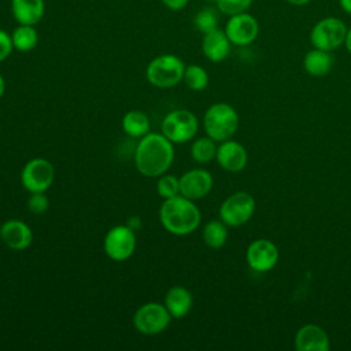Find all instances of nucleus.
I'll use <instances>...</instances> for the list:
<instances>
[{"instance_id":"f257e3e1","label":"nucleus","mask_w":351,"mask_h":351,"mask_svg":"<svg viewBox=\"0 0 351 351\" xmlns=\"http://www.w3.org/2000/svg\"><path fill=\"white\" fill-rule=\"evenodd\" d=\"M174 160V145L163 133L149 132L140 138L134 152V166L145 177H160Z\"/></svg>"},{"instance_id":"f03ea898","label":"nucleus","mask_w":351,"mask_h":351,"mask_svg":"<svg viewBox=\"0 0 351 351\" xmlns=\"http://www.w3.org/2000/svg\"><path fill=\"white\" fill-rule=\"evenodd\" d=\"M159 221L169 233L186 236L199 228L202 215L193 200L178 195L163 200L159 208Z\"/></svg>"},{"instance_id":"7ed1b4c3","label":"nucleus","mask_w":351,"mask_h":351,"mask_svg":"<svg viewBox=\"0 0 351 351\" xmlns=\"http://www.w3.org/2000/svg\"><path fill=\"white\" fill-rule=\"evenodd\" d=\"M203 128L208 137L217 143L229 140L239 128V114L228 103L211 104L203 117Z\"/></svg>"},{"instance_id":"20e7f679","label":"nucleus","mask_w":351,"mask_h":351,"mask_svg":"<svg viewBox=\"0 0 351 351\" xmlns=\"http://www.w3.org/2000/svg\"><path fill=\"white\" fill-rule=\"evenodd\" d=\"M185 64L184 62L171 53H165L154 58L147 69V81L156 88H173L182 81Z\"/></svg>"},{"instance_id":"39448f33","label":"nucleus","mask_w":351,"mask_h":351,"mask_svg":"<svg viewBox=\"0 0 351 351\" xmlns=\"http://www.w3.org/2000/svg\"><path fill=\"white\" fill-rule=\"evenodd\" d=\"M348 26L337 16H324L317 21L310 30L313 48L333 52L346 43Z\"/></svg>"},{"instance_id":"423d86ee","label":"nucleus","mask_w":351,"mask_h":351,"mask_svg":"<svg viewBox=\"0 0 351 351\" xmlns=\"http://www.w3.org/2000/svg\"><path fill=\"white\" fill-rule=\"evenodd\" d=\"M199 129L196 115L185 108L173 110L162 121V133L173 143L182 144L192 140Z\"/></svg>"},{"instance_id":"0eeeda50","label":"nucleus","mask_w":351,"mask_h":351,"mask_svg":"<svg viewBox=\"0 0 351 351\" xmlns=\"http://www.w3.org/2000/svg\"><path fill=\"white\" fill-rule=\"evenodd\" d=\"M171 315L166 306L158 302L141 304L133 314V326L137 332L152 336L163 332L171 322Z\"/></svg>"},{"instance_id":"6e6552de","label":"nucleus","mask_w":351,"mask_h":351,"mask_svg":"<svg viewBox=\"0 0 351 351\" xmlns=\"http://www.w3.org/2000/svg\"><path fill=\"white\" fill-rule=\"evenodd\" d=\"M255 213V199L248 192H236L228 196L219 207V219L228 226H241Z\"/></svg>"},{"instance_id":"1a4fd4ad","label":"nucleus","mask_w":351,"mask_h":351,"mask_svg":"<svg viewBox=\"0 0 351 351\" xmlns=\"http://www.w3.org/2000/svg\"><path fill=\"white\" fill-rule=\"evenodd\" d=\"M136 244V230L129 225H117L106 233L103 248L110 259L122 262L133 255Z\"/></svg>"},{"instance_id":"9d476101","label":"nucleus","mask_w":351,"mask_h":351,"mask_svg":"<svg viewBox=\"0 0 351 351\" xmlns=\"http://www.w3.org/2000/svg\"><path fill=\"white\" fill-rule=\"evenodd\" d=\"M55 178V169L52 163L44 158H34L25 163L21 171L22 186L33 192H45L51 188Z\"/></svg>"},{"instance_id":"9b49d317","label":"nucleus","mask_w":351,"mask_h":351,"mask_svg":"<svg viewBox=\"0 0 351 351\" xmlns=\"http://www.w3.org/2000/svg\"><path fill=\"white\" fill-rule=\"evenodd\" d=\"M233 45L244 47L252 44L259 34V22L248 11L229 16L223 30Z\"/></svg>"},{"instance_id":"f8f14e48","label":"nucleus","mask_w":351,"mask_h":351,"mask_svg":"<svg viewBox=\"0 0 351 351\" xmlns=\"http://www.w3.org/2000/svg\"><path fill=\"white\" fill-rule=\"evenodd\" d=\"M245 261L254 271H269L277 265L278 248L273 241L267 239L254 240L247 247Z\"/></svg>"},{"instance_id":"ddd939ff","label":"nucleus","mask_w":351,"mask_h":351,"mask_svg":"<svg viewBox=\"0 0 351 351\" xmlns=\"http://www.w3.org/2000/svg\"><path fill=\"white\" fill-rule=\"evenodd\" d=\"M214 180L210 171L206 169H191L180 177V195L199 200L210 193Z\"/></svg>"},{"instance_id":"4468645a","label":"nucleus","mask_w":351,"mask_h":351,"mask_svg":"<svg viewBox=\"0 0 351 351\" xmlns=\"http://www.w3.org/2000/svg\"><path fill=\"white\" fill-rule=\"evenodd\" d=\"M215 159L223 170L230 173H237L247 166L248 154L240 143L229 138L222 141L217 147Z\"/></svg>"},{"instance_id":"2eb2a0df","label":"nucleus","mask_w":351,"mask_h":351,"mask_svg":"<svg viewBox=\"0 0 351 351\" xmlns=\"http://www.w3.org/2000/svg\"><path fill=\"white\" fill-rule=\"evenodd\" d=\"M1 241L11 250H26L33 241V232L30 226L21 219H8L1 225Z\"/></svg>"},{"instance_id":"dca6fc26","label":"nucleus","mask_w":351,"mask_h":351,"mask_svg":"<svg viewBox=\"0 0 351 351\" xmlns=\"http://www.w3.org/2000/svg\"><path fill=\"white\" fill-rule=\"evenodd\" d=\"M329 347L328 333L315 324L300 326L295 335V348L298 351H328Z\"/></svg>"},{"instance_id":"f3484780","label":"nucleus","mask_w":351,"mask_h":351,"mask_svg":"<svg viewBox=\"0 0 351 351\" xmlns=\"http://www.w3.org/2000/svg\"><path fill=\"white\" fill-rule=\"evenodd\" d=\"M230 45L232 43L229 41L226 33L221 29H215L203 34L202 51L204 56L214 63H219L228 58Z\"/></svg>"},{"instance_id":"a211bd4d","label":"nucleus","mask_w":351,"mask_h":351,"mask_svg":"<svg viewBox=\"0 0 351 351\" xmlns=\"http://www.w3.org/2000/svg\"><path fill=\"white\" fill-rule=\"evenodd\" d=\"M163 304L166 306L167 311L173 318L181 319L191 311L193 298L192 293L185 287L174 285L166 292Z\"/></svg>"},{"instance_id":"6ab92c4d","label":"nucleus","mask_w":351,"mask_h":351,"mask_svg":"<svg viewBox=\"0 0 351 351\" xmlns=\"http://www.w3.org/2000/svg\"><path fill=\"white\" fill-rule=\"evenodd\" d=\"M11 11L14 19L19 25L38 23L44 15V0H11Z\"/></svg>"},{"instance_id":"aec40b11","label":"nucleus","mask_w":351,"mask_h":351,"mask_svg":"<svg viewBox=\"0 0 351 351\" xmlns=\"http://www.w3.org/2000/svg\"><path fill=\"white\" fill-rule=\"evenodd\" d=\"M335 59L332 52L313 48L306 52L303 58V69L311 77H324L333 67Z\"/></svg>"},{"instance_id":"412c9836","label":"nucleus","mask_w":351,"mask_h":351,"mask_svg":"<svg viewBox=\"0 0 351 351\" xmlns=\"http://www.w3.org/2000/svg\"><path fill=\"white\" fill-rule=\"evenodd\" d=\"M122 130L134 138H141L149 133L151 123L145 112L140 110H130L122 117Z\"/></svg>"},{"instance_id":"4be33fe9","label":"nucleus","mask_w":351,"mask_h":351,"mask_svg":"<svg viewBox=\"0 0 351 351\" xmlns=\"http://www.w3.org/2000/svg\"><path fill=\"white\" fill-rule=\"evenodd\" d=\"M203 241L210 248H221L228 240V225L221 219L208 221L202 232Z\"/></svg>"},{"instance_id":"5701e85b","label":"nucleus","mask_w":351,"mask_h":351,"mask_svg":"<svg viewBox=\"0 0 351 351\" xmlns=\"http://www.w3.org/2000/svg\"><path fill=\"white\" fill-rule=\"evenodd\" d=\"M14 49L21 52H29L36 48L38 43V33L32 25H19L11 33Z\"/></svg>"},{"instance_id":"b1692460","label":"nucleus","mask_w":351,"mask_h":351,"mask_svg":"<svg viewBox=\"0 0 351 351\" xmlns=\"http://www.w3.org/2000/svg\"><path fill=\"white\" fill-rule=\"evenodd\" d=\"M217 141L211 137H199L192 143L191 147V156L197 163H208L217 155Z\"/></svg>"},{"instance_id":"393cba45","label":"nucleus","mask_w":351,"mask_h":351,"mask_svg":"<svg viewBox=\"0 0 351 351\" xmlns=\"http://www.w3.org/2000/svg\"><path fill=\"white\" fill-rule=\"evenodd\" d=\"M182 81L191 90L200 92L208 85V74L199 64H188L185 66Z\"/></svg>"},{"instance_id":"a878e982","label":"nucleus","mask_w":351,"mask_h":351,"mask_svg":"<svg viewBox=\"0 0 351 351\" xmlns=\"http://www.w3.org/2000/svg\"><path fill=\"white\" fill-rule=\"evenodd\" d=\"M195 26L203 34L218 29V12L211 7L202 8L195 15Z\"/></svg>"},{"instance_id":"bb28decb","label":"nucleus","mask_w":351,"mask_h":351,"mask_svg":"<svg viewBox=\"0 0 351 351\" xmlns=\"http://www.w3.org/2000/svg\"><path fill=\"white\" fill-rule=\"evenodd\" d=\"M156 192L160 197L170 199L180 195V178L173 174H162L156 182Z\"/></svg>"},{"instance_id":"cd10ccee","label":"nucleus","mask_w":351,"mask_h":351,"mask_svg":"<svg viewBox=\"0 0 351 351\" xmlns=\"http://www.w3.org/2000/svg\"><path fill=\"white\" fill-rule=\"evenodd\" d=\"M252 3L254 0H215L217 10L228 16L248 11Z\"/></svg>"},{"instance_id":"c85d7f7f","label":"nucleus","mask_w":351,"mask_h":351,"mask_svg":"<svg viewBox=\"0 0 351 351\" xmlns=\"http://www.w3.org/2000/svg\"><path fill=\"white\" fill-rule=\"evenodd\" d=\"M26 204H27L29 211H32L33 214H43L48 210L49 200H48L45 192H33V193H30Z\"/></svg>"},{"instance_id":"c756f323","label":"nucleus","mask_w":351,"mask_h":351,"mask_svg":"<svg viewBox=\"0 0 351 351\" xmlns=\"http://www.w3.org/2000/svg\"><path fill=\"white\" fill-rule=\"evenodd\" d=\"M12 49H14V45H12L11 34L0 29V62L5 60L12 52Z\"/></svg>"},{"instance_id":"7c9ffc66","label":"nucleus","mask_w":351,"mask_h":351,"mask_svg":"<svg viewBox=\"0 0 351 351\" xmlns=\"http://www.w3.org/2000/svg\"><path fill=\"white\" fill-rule=\"evenodd\" d=\"M189 0H162V3L170 8V10H174V11H178V10H182L186 4H188Z\"/></svg>"},{"instance_id":"2f4dec72","label":"nucleus","mask_w":351,"mask_h":351,"mask_svg":"<svg viewBox=\"0 0 351 351\" xmlns=\"http://www.w3.org/2000/svg\"><path fill=\"white\" fill-rule=\"evenodd\" d=\"M339 4L346 14L351 15V0H339Z\"/></svg>"},{"instance_id":"473e14b6","label":"nucleus","mask_w":351,"mask_h":351,"mask_svg":"<svg viewBox=\"0 0 351 351\" xmlns=\"http://www.w3.org/2000/svg\"><path fill=\"white\" fill-rule=\"evenodd\" d=\"M291 5H296V7H302V5H307L308 3H311L313 0H284Z\"/></svg>"},{"instance_id":"72a5a7b5","label":"nucleus","mask_w":351,"mask_h":351,"mask_svg":"<svg viewBox=\"0 0 351 351\" xmlns=\"http://www.w3.org/2000/svg\"><path fill=\"white\" fill-rule=\"evenodd\" d=\"M344 47H346V48H347V51L351 53V26H350V27H348V30H347V36H346Z\"/></svg>"},{"instance_id":"f704fd0d","label":"nucleus","mask_w":351,"mask_h":351,"mask_svg":"<svg viewBox=\"0 0 351 351\" xmlns=\"http://www.w3.org/2000/svg\"><path fill=\"white\" fill-rule=\"evenodd\" d=\"M4 92H5V81H4V78H3V75L0 74V99L3 97V95H4Z\"/></svg>"},{"instance_id":"c9c22d12","label":"nucleus","mask_w":351,"mask_h":351,"mask_svg":"<svg viewBox=\"0 0 351 351\" xmlns=\"http://www.w3.org/2000/svg\"><path fill=\"white\" fill-rule=\"evenodd\" d=\"M0 230H1V225H0Z\"/></svg>"}]
</instances>
